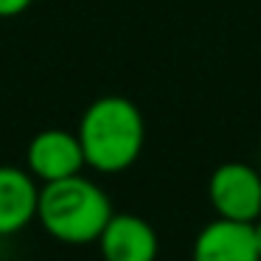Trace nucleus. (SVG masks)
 <instances>
[{"label":"nucleus","mask_w":261,"mask_h":261,"mask_svg":"<svg viewBox=\"0 0 261 261\" xmlns=\"http://www.w3.org/2000/svg\"><path fill=\"white\" fill-rule=\"evenodd\" d=\"M76 138L85 166L98 174H121L138 163L146 143V121L126 96H101L85 110Z\"/></svg>","instance_id":"nucleus-1"},{"label":"nucleus","mask_w":261,"mask_h":261,"mask_svg":"<svg viewBox=\"0 0 261 261\" xmlns=\"http://www.w3.org/2000/svg\"><path fill=\"white\" fill-rule=\"evenodd\" d=\"M113 214L115 211L107 191L82 174L42 182L40 188L37 219L45 227L48 236H54L62 244L98 242Z\"/></svg>","instance_id":"nucleus-2"},{"label":"nucleus","mask_w":261,"mask_h":261,"mask_svg":"<svg viewBox=\"0 0 261 261\" xmlns=\"http://www.w3.org/2000/svg\"><path fill=\"white\" fill-rule=\"evenodd\" d=\"M208 202L222 219L253 225L261 216V171L242 160L216 166L208 177Z\"/></svg>","instance_id":"nucleus-3"},{"label":"nucleus","mask_w":261,"mask_h":261,"mask_svg":"<svg viewBox=\"0 0 261 261\" xmlns=\"http://www.w3.org/2000/svg\"><path fill=\"white\" fill-rule=\"evenodd\" d=\"M25 166L34 174V180H42V182L65 180V177L82 174L85 152H82L76 132L42 129L31 138L29 149H25Z\"/></svg>","instance_id":"nucleus-4"},{"label":"nucleus","mask_w":261,"mask_h":261,"mask_svg":"<svg viewBox=\"0 0 261 261\" xmlns=\"http://www.w3.org/2000/svg\"><path fill=\"white\" fill-rule=\"evenodd\" d=\"M104 261H158V230L138 214H113L98 236Z\"/></svg>","instance_id":"nucleus-5"},{"label":"nucleus","mask_w":261,"mask_h":261,"mask_svg":"<svg viewBox=\"0 0 261 261\" xmlns=\"http://www.w3.org/2000/svg\"><path fill=\"white\" fill-rule=\"evenodd\" d=\"M191 261H261L253 239V225L216 216L197 233Z\"/></svg>","instance_id":"nucleus-6"},{"label":"nucleus","mask_w":261,"mask_h":261,"mask_svg":"<svg viewBox=\"0 0 261 261\" xmlns=\"http://www.w3.org/2000/svg\"><path fill=\"white\" fill-rule=\"evenodd\" d=\"M40 186L20 166H0V236H14L37 219Z\"/></svg>","instance_id":"nucleus-7"},{"label":"nucleus","mask_w":261,"mask_h":261,"mask_svg":"<svg viewBox=\"0 0 261 261\" xmlns=\"http://www.w3.org/2000/svg\"><path fill=\"white\" fill-rule=\"evenodd\" d=\"M34 0H0V20L20 17L23 12H29Z\"/></svg>","instance_id":"nucleus-8"},{"label":"nucleus","mask_w":261,"mask_h":261,"mask_svg":"<svg viewBox=\"0 0 261 261\" xmlns=\"http://www.w3.org/2000/svg\"><path fill=\"white\" fill-rule=\"evenodd\" d=\"M253 239H255V250H258V255H261V216L253 222Z\"/></svg>","instance_id":"nucleus-9"}]
</instances>
